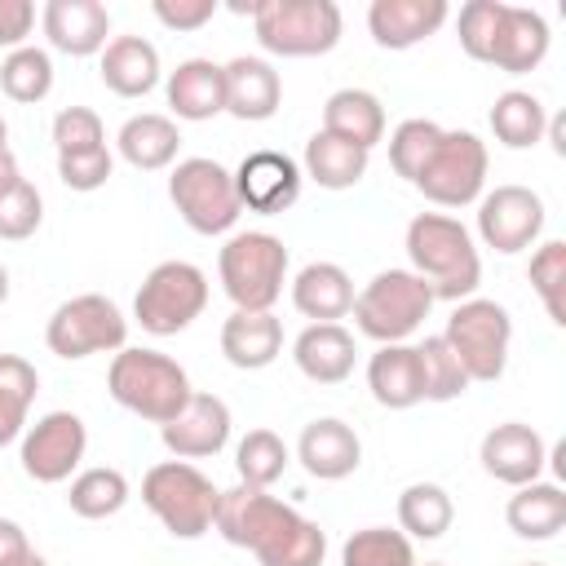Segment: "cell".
Masks as SVG:
<instances>
[{"label": "cell", "mask_w": 566, "mask_h": 566, "mask_svg": "<svg viewBox=\"0 0 566 566\" xmlns=\"http://www.w3.org/2000/svg\"><path fill=\"white\" fill-rule=\"evenodd\" d=\"M287 464H292V451L274 429H248L234 447V473L243 486L270 491L287 473Z\"/></svg>", "instance_id": "8d00e7d4"}, {"label": "cell", "mask_w": 566, "mask_h": 566, "mask_svg": "<svg viewBox=\"0 0 566 566\" xmlns=\"http://www.w3.org/2000/svg\"><path fill=\"white\" fill-rule=\"evenodd\" d=\"M504 522L513 535L522 539H553L562 526H566V491L562 482H526V486H513L509 504H504Z\"/></svg>", "instance_id": "4dcf8cb0"}, {"label": "cell", "mask_w": 566, "mask_h": 566, "mask_svg": "<svg viewBox=\"0 0 566 566\" xmlns=\"http://www.w3.org/2000/svg\"><path fill=\"white\" fill-rule=\"evenodd\" d=\"M111 172H115V155L106 146L80 150V155H57V177H62L66 190H80V195L102 190L111 181Z\"/></svg>", "instance_id": "bcb514c9"}, {"label": "cell", "mask_w": 566, "mask_h": 566, "mask_svg": "<svg viewBox=\"0 0 566 566\" xmlns=\"http://www.w3.org/2000/svg\"><path fill=\"white\" fill-rule=\"evenodd\" d=\"M292 305L310 323H340L354 310V279L336 261H310L292 279Z\"/></svg>", "instance_id": "4316f807"}, {"label": "cell", "mask_w": 566, "mask_h": 566, "mask_svg": "<svg viewBox=\"0 0 566 566\" xmlns=\"http://www.w3.org/2000/svg\"><path fill=\"white\" fill-rule=\"evenodd\" d=\"M340 566H420V562L402 531L363 526L340 544Z\"/></svg>", "instance_id": "ab89813d"}, {"label": "cell", "mask_w": 566, "mask_h": 566, "mask_svg": "<svg viewBox=\"0 0 566 566\" xmlns=\"http://www.w3.org/2000/svg\"><path fill=\"white\" fill-rule=\"evenodd\" d=\"M66 504L75 517H88V522H102V517H115L124 504H128V478L111 464H93V469H80L71 478V491H66Z\"/></svg>", "instance_id": "e575fe53"}, {"label": "cell", "mask_w": 566, "mask_h": 566, "mask_svg": "<svg viewBox=\"0 0 566 566\" xmlns=\"http://www.w3.org/2000/svg\"><path fill=\"white\" fill-rule=\"evenodd\" d=\"M221 292L234 310H274L287 283V248L270 230H239L217 252Z\"/></svg>", "instance_id": "3957f363"}, {"label": "cell", "mask_w": 566, "mask_h": 566, "mask_svg": "<svg viewBox=\"0 0 566 566\" xmlns=\"http://www.w3.org/2000/svg\"><path fill=\"white\" fill-rule=\"evenodd\" d=\"M544 128H548V111L535 93L526 88H504L495 102H491V133L500 146L509 150H531L535 142H544Z\"/></svg>", "instance_id": "d6a6232c"}, {"label": "cell", "mask_w": 566, "mask_h": 566, "mask_svg": "<svg viewBox=\"0 0 566 566\" xmlns=\"http://www.w3.org/2000/svg\"><path fill=\"white\" fill-rule=\"evenodd\" d=\"M115 146H119V159L133 164L137 172H159V168H172V164H177L181 128H177V119H168V115L142 111V115H128V119L119 124Z\"/></svg>", "instance_id": "83f0119b"}, {"label": "cell", "mask_w": 566, "mask_h": 566, "mask_svg": "<svg viewBox=\"0 0 566 566\" xmlns=\"http://www.w3.org/2000/svg\"><path fill=\"white\" fill-rule=\"evenodd\" d=\"M168 199L177 208V217L195 230V234H230L239 221V195H234V172L208 155H190L177 159L168 172Z\"/></svg>", "instance_id": "ba28073f"}, {"label": "cell", "mask_w": 566, "mask_h": 566, "mask_svg": "<svg viewBox=\"0 0 566 566\" xmlns=\"http://www.w3.org/2000/svg\"><path fill=\"white\" fill-rule=\"evenodd\" d=\"M301 522V513L292 504H283L279 495L270 491H256V486H230L221 491L217 500V517H212V531L234 544V548H248L252 557H261L265 548H274L292 526Z\"/></svg>", "instance_id": "7c38bea8"}, {"label": "cell", "mask_w": 566, "mask_h": 566, "mask_svg": "<svg viewBox=\"0 0 566 566\" xmlns=\"http://www.w3.org/2000/svg\"><path fill=\"white\" fill-rule=\"evenodd\" d=\"M203 305H208V274L195 261H159L133 296V318L150 336H177L203 314Z\"/></svg>", "instance_id": "30bf717a"}, {"label": "cell", "mask_w": 566, "mask_h": 566, "mask_svg": "<svg viewBox=\"0 0 566 566\" xmlns=\"http://www.w3.org/2000/svg\"><path fill=\"white\" fill-rule=\"evenodd\" d=\"M548 22L539 9L526 4H504L500 0V18H495V35L486 49V66L504 71V75H526L548 57Z\"/></svg>", "instance_id": "e0dca14e"}, {"label": "cell", "mask_w": 566, "mask_h": 566, "mask_svg": "<svg viewBox=\"0 0 566 566\" xmlns=\"http://www.w3.org/2000/svg\"><path fill=\"white\" fill-rule=\"evenodd\" d=\"M22 566H49V562H44V557H40V553H31V557H27V562H22Z\"/></svg>", "instance_id": "11a10c76"}, {"label": "cell", "mask_w": 566, "mask_h": 566, "mask_svg": "<svg viewBox=\"0 0 566 566\" xmlns=\"http://www.w3.org/2000/svg\"><path fill=\"white\" fill-rule=\"evenodd\" d=\"M106 389L124 411H133L150 424H168L195 394L186 367L159 349H146V345H124L111 358Z\"/></svg>", "instance_id": "7a4b0ae2"}, {"label": "cell", "mask_w": 566, "mask_h": 566, "mask_svg": "<svg viewBox=\"0 0 566 566\" xmlns=\"http://www.w3.org/2000/svg\"><path fill=\"white\" fill-rule=\"evenodd\" d=\"M124 340H128V318L102 292H80L62 301L44 323V345L66 363H80L88 354H119Z\"/></svg>", "instance_id": "8fae6325"}, {"label": "cell", "mask_w": 566, "mask_h": 566, "mask_svg": "<svg viewBox=\"0 0 566 566\" xmlns=\"http://www.w3.org/2000/svg\"><path fill=\"white\" fill-rule=\"evenodd\" d=\"M544 234V199L531 186L504 181L495 190H482L478 199V239L495 248L500 256L526 252Z\"/></svg>", "instance_id": "5bb4252c"}, {"label": "cell", "mask_w": 566, "mask_h": 566, "mask_svg": "<svg viewBox=\"0 0 566 566\" xmlns=\"http://www.w3.org/2000/svg\"><path fill=\"white\" fill-rule=\"evenodd\" d=\"M226 115L243 124H261L279 111L283 102V80L265 57H230L226 66Z\"/></svg>", "instance_id": "d4e9b609"}, {"label": "cell", "mask_w": 566, "mask_h": 566, "mask_svg": "<svg viewBox=\"0 0 566 566\" xmlns=\"http://www.w3.org/2000/svg\"><path fill=\"white\" fill-rule=\"evenodd\" d=\"M4 301H9V270L0 265V305H4Z\"/></svg>", "instance_id": "f5cc1de1"}, {"label": "cell", "mask_w": 566, "mask_h": 566, "mask_svg": "<svg viewBox=\"0 0 566 566\" xmlns=\"http://www.w3.org/2000/svg\"><path fill=\"white\" fill-rule=\"evenodd\" d=\"M367 164H371L367 150H358V146H349V142H340V137H332V133L318 128L305 142L301 177L318 181L323 190H349V186H358L367 177Z\"/></svg>", "instance_id": "1f68e13d"}, {"label": "cell", "mask_w": 566, "mask_h": 566, "mask_svg": "<svg viewBox=\"0 0 566 566\" xmlns=\"http://www.w3.org/2000/svg\"><path fill=\"white\" fill-rule=\"evenodd\" d=\"M35 27V4L31 0H0V49H22Z\"/></svg>", "instance_id": "c3c4849f"}, {"label": "cell", "mask_w": 566, "mask_h": 566, "mask_svg": "<svg viewBox=\"0 0 566 566\" xmlns=\"http://www.w3.org/2000/svg\"><path fill=\"white\" fill-rule=\"evenodd\" d=\"M159 438L177 460L221 455L230 442V407L217 394H190V402L168 424H159Z\"/></svg>", "instance_id": "ac0fdd59"}, {"label": "cell", "mask_w": 566, "mask_h": 566, "mask_svg": "<svg viewBox=\"0 0 566 566\" xmlns=\"http://www.w3.org/2000/svg\"><path fill=\"white\" fill-rule=\"evenodd\" d=\"M13 181H22V168H18L13 150H0V195H4Z\"/></svg>", "instance_id": "f907efd6"}, {"label": "cell", "mask_w": 566, "mask_h": 566, "mask_svg": "<svg viewBox=\"0 0 566 566\" xmlns=\"http://www.w3.org/2000/svg\"><path fill=\"white\" fill-rule=\"evenodd\" d=\"M486 168H491V155H486V142L469 128H442L438 146L429 150L424 168L416 172V190L438 203V208H464V203H478L482 190H486Z\"/></svg>", "instance_id": "9c48e42d"}, {"label": "cell", "mask_w": 566, "mask_h": 566, "mask_svg": "<svg viewBox=\"0 0 566 566\" xmlns=\"http://www.w3.org/2000/svg\"><path fill=\"white\" fill-rule=\"evenodd\" d=\"M424 566H447V562H424Z\"/></svg>", "instance_id": "9f6ffc18"}, {"label": "cell", "mask_w": 566, "mask_h": 566, "mask_svg": "<svg viewBox=\"0 0 566 566\" xmlns=\"http://www.w3.org/2000/svg\"><path fill=\"white\" fill-rule=\"evenodd\" d=\"M97 75L115 97H146L159 80V49L146 35H111V44L97 53Z\"/></svg>", "instance_id": "cb8c5ba5"}, {"label": "cell", "mask_w": 566, "mask_h": 566, "mask_svg": "<svg viewBox=\"0 0 566 566\" xmlns=\"http://www.w3.org/2000/svg\"><path fill=\"white\" fill-rule=\"evenodd\" d=\"M544 133L553 137V150L566 155V119H562V115H548V128H544Z\"/></svg>", "instance_id": "816d5d0a"}, {"label": "cell", "mask_w": 566, "mask_h": 566, "mask_svg": "<svg viewBox=\"0 0 566 566\" xmlns=\"http://www.w3.org/2000/svg\"><path fill=\"white\" fill-rule=\"evenodd\" d=\"M35 394H40V371L22 354H0V447L22 438Z\"/></svg>", "instance_id": "d590c367"}, {"label": "cell", "mask_w": 566, "mask_h": 566, "mask_svg": "<svg viewBox=\"0 0 566 566\" xmlns=\"http://www.w3.org/2000/svg\"><path fill=\"white\" fill-rule=\"evenodd\" d=\"M478 460H482V469H486L495 482H504V486H526V482H539V478H544L548 442L539 438L535 424L504 420V424H495V429L482 433Z\"/></svg>", "instance_id": "2e32d148"}, {"label": "cell", "mask_w": 566, "mask_h": 566, "mask_svg": "<svg viewBox=\"0 0 566 566\" xmlns=\"http://www.w3.org/2000/svg\"><path fill=\"white\" fill-rule=\"evenodd\" d=\"M433 310V292L411 270H380L354 292V327L376 345H407Z\"/></svg>", "instance_id": "277c9868"}, {"label": "cell", "mask_w": 566, "mask_h": 566, "mask_svg": "<svg viewBox=\"0 0 566 566\" xmlns=\"http://www.w3.org/2000/svg\"><path fill=\"white\" fill-rule=\"evenodd\" d=\"M451 18L447 0H371L367 4V31L380 49H416L429 35L442 31V22Z\"/></svg>", "instance_id": "ffe728a7"}, {"label": "cell", "mask_w": 566, "mask_h": 566, "mask_svg": "<svg viewBox=\"0 0 566 566\" xmlns=\"http://www.w3.org/2000/svg\"><path fill=\"white\" fill-rule=\"evenodd\" d=\"M150 13L168 27V31H199L212 22L217 0H155Z\"/></svg>", "instance_id": "7dc6e473"}, {"label": "cell", "mask_w": 566, "mask_h": 566, "mask_svg": "<svg viewBox=\"0 0 566 566\" xmlns=\"http://www.w3.org/2000/svg\"><path fill=\"white\" fill-rule=\"evenodd\" d=\"M221 354L239 371H261L283 354V323L274 310H234L221 323Z\"/></svg>", "instance_id": "484cf974"}, {"label": "cell", "mask_w": 566, "mask_h": 566, "mask_svg": "<svg viewBox=\"0 0 566 566\" xmlns=\"http://www.w3.org/2000/svg\"><path fill=\"white\" fill-rule=\"evenodd\" d=\"M31 539L13 517H0V566H22L31 557Z\"/></svg>", "instance_id": "681fc988"}, {"label": "cell", "mask_w": 566, "mask_h": 566, "mask_svg": "<svg viewBox=\"0 0 566 566\" xmlns=\"http://www.w3.org/2000/svg\"><path fill=\"white\" fill-rule=\"evenodd\" d=\"M40 27L66 57H93L111 44V9L102 0H49L40 9Z\"/></svg>", "instance_id": "d6986e66"}, {"label": "cell", "mask_w": 566, "mask_h": 566, "mask_svg": "<svg viewBox=\"0 0 566 566\" xmlns=\"http://www.w3.org/2000/svg\"><path fill=\"white\" fill-rule=\"evenodd\" d=\"M327 557V531L310 517H301L274 548H265L256 557V566H323Z\"/></svg>", "instance_id": "7bdbcfd3"}, {"label": "cell", "mask_w": 566, "mask_h": 566, "mask_svg": "<svg viewBox=\"0 0 566 566\" xmlns=\"http://www.w3.org/2000/svg\"><path fill=\"white\" fill-rule=\"evenodd\" d=\"M442 340L455 349L460 367L469 380L478 385H491L504 376L509 367V345H513V318L500 301L491 296H469V301H455L451 314H447V327H442Z\"/></svg>", "instance_id": "52a82bcc"}, {"label": "cell", "mask_w": 566, "mask_h": 566, "mask_svg": "<svg viewBox=\"0 0 566 566\" xmlns=\"http://www.w3.org/2000/svg\"><path fill=\"white\" fill-rule=\"evenodd\" d=\"M416 358H420V385H424V398H429V402H451V398H460V394L473 385V380L464 376L455 349L442 340V332H438V336H424V340L416 345Z\"/></svg>", "instance_id": "f35d334b"}, {"label": "cell", "mask_w": 566, "mask_h": 566, "mask_svg": "<svg viewBox=\"0 0 566 566\" xmlns=\"http://www.w3.org/2000/svg\"><path fill=\"white\" fill-rule=\"evenodd\" d=\"M323 133L358 146L371 155V146L385 142V106L367 88H336L323 106Z\"/></svg>", "instance_id": "f546056e"}, {"label": "cell", "mask_w": 566, "mask_h": 566, "mask_svg": "<svg viewBox=\"0 0 566 566\" xmlns=\"http://www.w3.org/2000/svg\"><path fill=\"white\" fill-rule=\"evenodd\" d=\"M296 460L310 478L318 482H340L363 464V442L354 433V424L336 420V416H318L301 429L296 438Z\"/></svg>", "instance_id": "44dd1931"}, {"label": "cell", "mask_w": 566, "mask_h": 566, "mask_svg": "<svg viewBox=\"0 0 566 566\" xmlns=\"http://www.w3.org/2000/svg\"><path fill=\"white\" fill-rule=\"evenodd\" d=\"M301 164L283 150H252L243 155V164L234 168V195L243 212H261V217H279L301 199Z\"/></svg>", "instance_id": "9a60e30c"}, {"label": "cell", "mask_w": 566, "mask_h": 566, "mask_svg": "<svg viewBox=\"0 0 566 566\" xmlns=\"http://www.w3.org/2000/svg\"><path fill=\"white\" fill-rule=\"evenodd\" d=\"M407 261L433 292V301H469L482 283V256L469 226L451 212H416L407 221Z\"/></svg>", "instance_id": "6da1fadb"}, {"label": "cell", "mask_w": 566, "mask_h": 566, "mask_svg": "<svg viewBox=\"0 0 566 566\" xmlns=\"http://www.w3.org/2000/svg\"><path fill=\"white\" fill-rule=\"evenodd\" d=\"M0 93L9 102H44L53 93V57L40 49V44H22L13 53H4L0 62Z\"/></svg>", "instance_id": "74e56055"}, {"label": "cell", "mask_w": 566, "mask_h": 566, "mask_svg": "<svg viewBox=\"0 0 566 566\" xmlns=\"http://www.w3.org/2000/svg\"><path fill=\"white\" fill-rule=\"evenodd\" d=\"M367 389L380 407L389 411H407L416 402H424V385H420V358L416 345H380L367 358Z\"/></svg>", "instance_id": "f1b7e54d"}, {"label": "cell", "mask_w": 566, "mask_h": 566, "mask_svg": "<svg viewBox=\"0 0 566 566\" xmlns=\"http://www.w3.org/2000/svg\"><path fill=\"white\" fill-rule=\"evenodd\" d=\"M0 150H9V124H4V115H0Z\"/></svg>", "instance_id": "db71d44e"}, {"label": "cell", "mask_w": 566, "mask_h": 566, "mask_svg": "<svg viewBox=\"0 0 566 566\" xmlns=\"http://www.w3.org/2000/svg\"><path fill=\"white\" fill-rule=\"evenodd\" d=\"M221 491L190 460H159L142 478V504L164 522L172 539H199L212 531Z\"/></svg>", "instance_id": "5b68a950"}, {"label": "cell", "mask_w": 566, "mask_h": 566, "mask_svg": "<svg viewBox=\"0 0 566 566\" xmlns=\"http://www.w3.org/2000/svg\"><path fill=\"white\" fill-rule=\"evenodd\" d=\"M40 221H44V199H40V190H35L27 177L13 181V186L0 195V239L22 243V239H31V234L40 230Z\"/></svg>", "instance_id": "ee69618b"}, {"label": "cell", "mask_w": 566, "mask_h": 566, "mask_svg": "<svg viewBox=\"0 0 566 566\" xmlns=\"http://www.w3.org/2000/svg\"><path fill=\"white\" fill-rule=\"evenodd\" d=\"M438 137H442V124H433V119H402L394 133H389V164H394V172L402 177V181H416V172L424 168V159H429V150L438 146Z\"/></svg>", "instance_id": "b9f144b4"}, {"label": "cell", "mask_w": 566, "mask_h": 566, "mask_svg": "<svg viewBox=\"0 0 566 566\" xmlns=\"http://www.w3.org/2000/svg\"><path fill=\"white\" fill-rule=\"evenodd\" d=\"M340 27L336 0H256L252 9L256 44L274 57H323L340 44Z\"/></svg>", "instance_id": "8992f818"}, {"label": "cell", "mask_w": 566, "mask_h": 566, "mask_svg": "<svg viewBox=\"0 0 566 566\" xmlns=\"http://www.w3.org/2000/svg\"><path fill=\"white\" fill-rule=\"evenodd\" d=\"M88 451V429L75 411H44L35 424L22 429V447H18V460H22V473L31 482H44V486H57L66 482L80 460Z\"/></svg>", "instance_id": "4fadbf2b"}, {"label": "cell", "mask_w": 566, "mask_h": 566, "mask_svg": "<svg viewBox=\"0 0 566 566\" xmlns=\"http://www.w3.org/2000/svg\"><path fill=\"white\" fill-rule=\"evenodd\" d=\"M526 566H544V562H526Z\"/></svg>", "instance_id": "6f0895ef"}, {"label": "cell", "mask_w": 566, "mask_h": 566, "mask_svg": "<svg viewBox=\"0 0 566 566\" xmlns=\"http://www.w3.org/2000/svg\"><path fill=\"white\" fill-rule=\"evenodd\" d=\"M455 522V504L438 482H411L398 495V531L407 539H442Z\"/></svg>", "instance_id": "836d02e7"}, {"label": "cell", "mask_w": 566, "mask_h": 566, "mask_svg": "<svg viewBox=\"0 0 566 566\" xmlns=\"http://www.w3.org/2000/svg\"><path fill=\"white\" fill-rule=\"evenodd\" d=\"M53 146H57V155H80V150L106 146L102 115L88 111V106H62L53 115Z\"/></svg>", "instance_id": "f6af8a7d"}, {"label": "cell", "mask_w": 566, "mask_h": 566, "mask_svg": "<svg viewBox=\"0 0 566 566\" xmlns=\"http://www.w3.org/2000/svg\"><path fill=\"white\" fill-rule=\"evenodd\" d=\"M164 97L172 106L177 119L203 124L212 115L226 111V71L212 57H186L177 62V71H168L164 80Z\"/></svg>", "instance_id": "603a6c76"}, {"label": "cell", "mask_w": 566, "mask_h": 566, "mask_svg": "<svg viewBox=\"0 0 566 566\" xmlns=\"http://www.w3.org/2000/svg\"><path fill=\"white\" fill-rule=\"evenodd\" d=\"M526 279L535 287V296L544 301L548 318L557 327H566V243L562 239H544L535 252H531V265H526Z\"/></svg>", "instance_id": "60d3db41"}, {"label": "cell", "mask_w": 566, "mask_h": 566, "mask_svg": "<svg viewBox=\"0 0 566 566\" xmlns=\"http://www.w3.org/2000/svg\"><path fill=\"white\" fill-rule=\"evenodd\" d=\"M354 358H358L354 332L340 327V323H310L292 340V363L314 385H340V380H349L354 376Z\"/></svg>", "instance_id": "7402d4cb"}]
</instances>
